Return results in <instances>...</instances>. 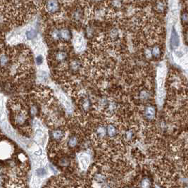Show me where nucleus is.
I'll return each mask as SVG.
<instances>
[{
	"label": "nucleus",
	"instance_id": "obj_1",
	"mask_svg": "<svg viewBox=\"0 0 188 188\" xmlns=\"http://www.w3.org/2000/svg\"><path fill=\"white\" fill-rule=\"evenodd\" d=\"M9 112L12 125L23 135L30 136L32 133V121L28 104L18 99H13L9 103Z\"/></svg>",
	"mask_w": 188,
	"mask_h": 188
},
{
	"label": "nucleus",
	"instance_id": "obj_2",
	"mask_svg": "<svg viewBox=\"0 0 188 188\" xmlns=\"http://www.w3.org/2000/svg\"><path fill=\"white\" fill-rule=\"evenodd\" d=\"M51 63L54 65H59L68 60V53L66 49H59L51 54Z\"/></svg>",
	"mask_w": 188,
	"mask_h": 188
},
{
	"label": "nucleus",
	"instance_id": "obj_3",
	"mask_svg": "<svg viewBox=\"0 0 188 188\" xmlns=\"http://www.w3.org/2000/svg\"><path fill=\"white\" fill-rule=\"evenodd\" d=\"M44 8L49 15H56L61 11V1L60 0H45Z\"/></svg>",
	"mask_w": 188,
	"mask_h": 188
},
{
	"label": "nucleus",
	"instance_id": "obj_4",
	"mask_svg": "<svg viewBox=\"0 0 188 188\" xmlns=\"http://www.w3.org/2000/svg\"><path fill=\"white\" fill-rule=\"evenodd\" d=\"M44 188H72L65 178L61 176L50 179Z\"/></svg>",
	"mask_w": 188,
	"mask_h": 188
},
{
	"label": "nucleus",
	"instance_id": "obj_5",
	"mask_svg": "<svg viewBox=\"0 0 188 188\" xmlns=\"http://www.w3.org/2000/svg\"><path fill=\"white\" fill-rule=\"evenodd\" d=\"M84 14L80 7H76L71 12V18L75 23H81L83 19Z\"/></svg>",
	"mask_w": 188,
	"mask_h": 188
},
{
	"label": "nucleus",
	"instance_id": "obj_6",
	"mask_svg": "<svg viewBox=\"0 0 188 188\" xmlns=\"http://www.w3.org/2000/svg\"><path fill=\"white\" fill-rule=\"evenodd\" d=\"M180 44V38L176 30L173 28L171 32V36H170V45L173 49L178 48Z\"/></svg>",
	"mask_w": 188,
	"mask_h": 188
},
{
	"label": "nucleus",
	"instance_id": "obj_7",
	"mask_svg": "<svg viewBox=\"0 0 188 188\" xmlns=\"http://www.w3.org/2000/svg\"><path fill=\"white\" fill-rule=\"evenodd\" d=\"M165 68L163 66L159 67L158 71V83L159 86L162 87L164 83V78H165Z\"/></svg>",
	"mask_w": 188,
	"mask_h": 188
},
{
	"label": "nucleus",
	"instance_id": "obj_8",
	"mask_svg": "<svg viewBox=\"0 0 188 188\" xmlns=\"http://www.w3.org/2000/svg\"><path fill=\"white\" fill-rule=\"evenodd\" d=\"M144 116L149 120H152L155 116V109L153 106H147L144 110Z\"/></svg>",
	"mask_w": 188,
	"mask_h": 188
},
{
	"label": "nucleus",
	"instance_id": "obj_9",
	"mask_svg": "<svg viewBox=\"0 0 188 188\" xmlns=\"http://www.w3.org/2000/svg\"><path fill=\"white\" fill-rule=\"evenodd\" d=\"M25 35H26L27 39L31 40H33L36 37L37 35V32L35 29H31L26 32Z\"/></svg>",
	"mask_w": 188,
	"mask_h": 188
},
{
	"label": "nucleus",
	"instance_id": "obj_10",
	"mask_svg": "<svg viewBox=\"0 0 188 188\" xmlns=\"http://www.w3.org/2000/svg\"><path fill=\"white\" fill-rule=\"evenodd\" d=\"M151 185H152V183L147 178H143L142 181L140 183V187L141 188H150Z\"/></svg>",
	"mask_w": 188,
	"mask_h": 188
},
{
	"label": "nucleus",
	"instance_id": "obj_11",
	"mask_svg": "<svg viewBox=\"0 0 188 188\" xmlns=\"http://www.w3.org/2000/svg\"><path fill=\"white\" fill-rule=\"evenodd\" d=\"M166 5L164 4L163 1H157V4H156V9L158 12H163L164 10H165Z\"/></svg>",
	"mask_w": 188,
	"mask_h": 188
},
{
	"label": "nucleus",
	"instance_id": "obj_12",
	"mask_svg": "<svg viewBox=\"0 0 188 188\" xmlns=\"http://www.w3.org/2000/svg\"><path fill=\"white\" fill-rule=\"evenodd\" d=\"M152 54L154 57H159L161 54V49L159 46H155L152 49Z\"/></svg>",
	"mask_w": 188,
	"mask_h": 188
},
{
	"label": "nucleus",
	"instance_id": "obj_13",
	"mask_svg": "<svg viewBox=\"0 0 188 188\" xmlns=\"http://www.w3.org/2000/svg\"><path fill=\"white\" fill-rule=\"evenodd\" d=\"M109 35L111 38H112V39H114V40L116 39V38L118 37V35H119V33H118L117 30H116V29L111 30V32H110Z\"/></svg>",
	"mask_w": 188,
	"mask_h": 188
},
{
	"label": "nucleus",
	"instance_id": "obj_14",
	"mask_svg": "<svg viewBox=\"0 0 188 188\" xmlns=\"http://www.w3.org/2000/svg\"><path fill=\"white\" fill-rule=\"evenodd\" d=\"M181 19L182 21L185 23H188V12H184L181 14Z\"/></svg>",
	"mask_w": 188,
	"mask_h": 188
},
{
	"label": "nucleus",
	"instance_id": "obj_15",
	"mask_svg": "<svg viewBox=\"0 0 188 188\" xmlns=\"http://www.w3.org/2000/svg\"><path fill=\"white\" fill-rule=\"evenodd\" d=\"M44 61V58L42 55H39L36 58V63L37 65H41Z\"/></svg>",
	"mask_w": 188,
	"mask_h": 188
},
{
	"label": "nucleus",
	"instance_id": "obj_16",
	"mask_svg": "<svg viewBox=\"0 0 188 188\" xmlns=\"http://www.w3.org/2000/svg\"><path fill=\"white\" fill-rule=\"evenodd\" d=\"M37 173L38 176H43L45 175L46 172H45V170H44V168H40V169H38L37 171Z\"/></svg>",
	"mask_w": 188,
	"mask_h": 188
},
{
	"label": "nucleus",
	"instance_id": "obj_17",
	"mask_svg": "<svg viewBox=\"0 0 188 188\" xmlns=\"http://www.w3.org/2000/svg\"><path fill=\"white\" fill-rule=\"evenodd\" d=\"M186 37H187V40H188V33H187V35H186Z\"/></svg>",
	"mask_w": 188,
	"mask_h": 188
}]
</instances>
